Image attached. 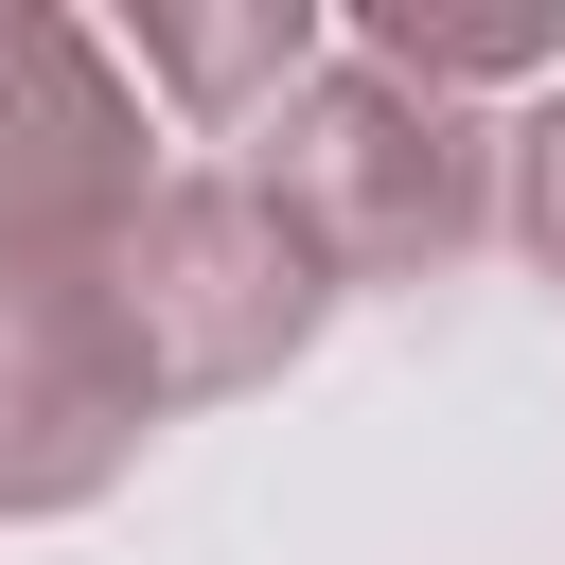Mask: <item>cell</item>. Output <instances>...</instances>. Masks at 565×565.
Masks as SVG:
<instances>
[{
  "instance_id": "cell-3",
  "label": "cell",
  "mask_w": 565,
  "mask_h": 565,
  "mask_svg": "<svg viewBox=\"0 0 565 565\" xmlns=\"http://www.w3.org/2000/svg\"><path fill=\"white\" fill-rule=\"evenodd\" d=\"M159 177H177V159H159L141 71H124L88 18L0 0V282H88V265L141 230Z\"/></svg>"
},
{
  "instance_id": "cell-2",
  "label": "cell",
  "mask_w": 565,
  "mask_h": 565,
  "mask_svg": "<svg viewBox=\"0 0 565 565\" xmlns=\"http://www.w3.org/2000/svg\"><path fill=\"white\" fill-rule=\"evenodd\" d=\"M106 318H124L141 388H159V424H177V406L282 388V371L318 353L335 282H318V247H300L230 159H177V177L141 194V230L106 247Z\"/></svg>"
},
{
  "instance_id": "cell-1",
  "label": "cell",
  "mask_w": 565,
  "mask_h": 565,
  "mask_svg": "<svg viewBox=\"0 0 565 565\" xmlns=\"http://www.w3.org/2000/svg\"><path fill=\"white\" fill-rule=\"evenodd\" d=\"M230 177L318 247L335 300H353V282H459V265L494 247V124L441 106V88H388L371 53H318V71L230 141Z\"/></svg>"
},
{
  "instance_id": "cell-4",
  "label": "cell",
  "mask_w": 565,
  "mask_h": 565,
  "mask_svg": "<svg viewBox=\"0 0 565 565\" xmlns=\"http://www.w3.org/2000/svg\"><path fill=\"white\" fill-rule=\"evenodd\" d=\"M141 441H159V388L106 318V265L0 282V512H88L141 477Z\"/></svg>"
},
{
  "instance_id": "cell-7",
  "label": "cell",
  "mask_w": 565,
  "mask_h": 565,
  "mask_svg": "<svg viewBox=\"0 0 565 565\" xmlns=\"http://www.w3.org/2000/svg\"><path fill=\"white\" fill-rule=\"evenodd\" d=\"M494 230H512L530 282L565 300V88H530V106L494 124Z\"/></svg>"
},
{
  "instance_id": "cell-6",
  "label": "cell",
  "mask_w": 565,
  "mask_h": 565,
  "mask_svg": "<svg viewBox=\"0 0 565 565\" xmlns=\"http://www.w3.org/2000/svg\"><path fill=\"white\" fill-rule=\"evenodd\" d=\"M318 71V0H230V18H141V88H177L212 141H247Z\"/></svg>"
},
{
  "instance_id": "cell-5",
  "label": "cell",
  "mask_w": 565,
  "mask_h": 565,
  "mask_svg": "<svg viewBox=\"0 0 565 565\" xmlns=\"http://www.w3.org/2000/svg\"><path fill=\"white\" fill-rule=\"evenodd\" d=\"M335 53H371L388 88H441V106H477V88H565V0H353Z\"/></svg>"
}]
</instances>
